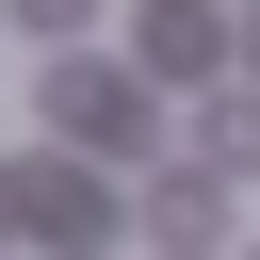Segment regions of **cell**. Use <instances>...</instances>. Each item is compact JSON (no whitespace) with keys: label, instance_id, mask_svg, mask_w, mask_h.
<instances>
[{"label":"cell","instance_id":"obj_1","mask_svg":"<svg viewBox=\"0 0 260 260\" xmlns=\"http://www.w3.org/2000/svg\"><path fill=\"white\" fill-rule=\"evenodd\" d=\"M49 130H65V146H130V130H146V98H130L114 65H49Z\"/></svg>","mask_w":260,"mask_h":260},{"label":"cell","instance_id":"obj_2","mask_svg":"<svg viewBox=\"0 0 260 260\" xmlns=\"http://www.w3.org/2000/svg\"><path fill=\"white\" fill-rule=\"evenodd\" d=\"M195 162H228V179H260V98H211V114H195Z\"/></svg>","mask_w":260,"mask_h":260},{"label":"cell","instance_id":"obj_3","mask_svg":"<svg viewBox=\"0 0 260 260\" xmlns=\"http://www.w3.org/2000/svg\"><path fill=\"white\" fill-rule=\"evenodd\" d=\"M146 65H179V81H195V65H211V0H162V16H146Z\"/></svg>","mask_w":260,"mask_h":260}]
</instances>
